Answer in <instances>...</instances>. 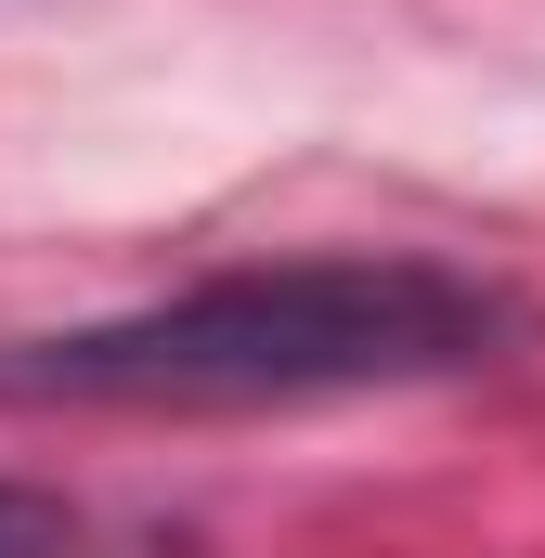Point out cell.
<instances>
[{
	"label": "cell",
	"instance_id": "cell-1",
	"mask_svg": "<svg viewBox=\"0 0 545 558\" xmlns=\"http://www.w3.org/2000/svg\"><path fill=\"white\" fill-rule=\"evenodd\" d=\"M533 351V299L415 247H312L247 260L182 299H143L105 325H52L0 351V403H78V416H272V403H351V390H441Z\"/></svg>",
	"mask_w": 545,
	"mask_h": 558
},
{
	"label": "cell",
	"instance_id": "cell-2",
	"mask_svg": "<svg viewBox=\"0 0 545 558\" xmlns=\"http://www.w3.org/2000/svg\"><path fill=\"white\" fill-rule=\"evenodd\" d=\"M0 558H78V507L39 481H0Z\"/></svg>",
	"mask_w": 545,
	"mask_h": 558
}]
</instances>
